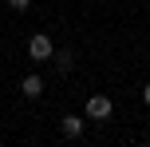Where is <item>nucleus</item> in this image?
<instances>
[{"instance_id": "obj_1", "label": "nucleus", "mask_w": 150, "mask_h": 147, "mask_svg": "<svg viewBox=\"0 0 150 147\" xmlns=\"http://www.w3.org/2000/svg\"><path fill=\"white\" fill-rule=\"evenodd\" d=\"M28 56H32L36 64H44V60H52V56H55V44L44 36V32H36V36L28 40Z\"/></svg>"}, {"instance_id": "obj_2", "label": "nucleus", "mask_w": 150, "mask_h": 147, "mask_svg": "<svg viewBox=\"0 0 150 147\" xmlns=\"http://www.w3.org/2000/svg\"><path fill=\"white\" fill-rule=\"evenodd\" d=\"M115 103L107 95H87V119H111Z\"/></svg>"}, {"instance_id": "obj_3", "label": "nucleus", "mask_w": 150, "mask_h": 147, "mask_svg": "<svg viewBox=\"0 0 150 147\" xmlns=\"http://www.w3.org/2000/svg\"><path fill=\"white\" fill-rule=\"evenodd\" d=\"M59 131L67 135V139H79V135H83V115H63L59 119Z\"/></svg>"}, {"instance_id": "obj_4", "label": "nucleus", "mask_w": 150, "mask_h": 147, "mask_svg": "<svg viewBox=\"0 0 150 147\" xmlns=\"http://www.w3.org/2000/svg\"><path fill=\"white\" fill-rule=\"evenodd\" d=\"M20 92L28 95V100H40V95H44V80H40V76H24L20 80Z\"/></svg>"}, {"instance_id": "obj_5", "label": "nucleus", "mask_w": 150, "mask_h": 147, "mask_svg": "<svg viewBox=\"0 0 150 147\" xmlns=\"http://www.w3.org/2000/svg\"><path fill=\"white\" fill-rule=\"evenodd\" d=\"M52 60H55V68H59V72H71V68H75V52H71V48H59Z\"/></svg>"}, {"instance_id": "obj_6", "label": "nucleus", "mask_w": 150, "mask_h": 147, "mask_svg": "<svg viewBox=\"0 0 150 147\" xmlns=\"http://www.w3.org/2000/svg\"><path fill=\"white\" fill-rule=\"evenodd\" d=\"M28 4H32V0H8V8H16V12H24Z\"/></svg>"}, {"instance_id": "obj_7", "label": "nucleus", "mask_w": 150, "mask_h": 147, "mask_svg": "<svg viewBox=\"0 0 150 147\" xmlns=\"http://www.w3.org/2000/svg\"><path fill=\"white\" fill-rule=\"evenodd\" d=\"M142 103H146V108H150V84L142 87Z\"/></svg>"}]
</instances>
